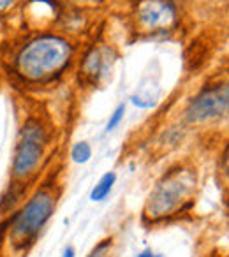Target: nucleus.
<instances>
[{
    "label": "nucleus",
    "mask_w": 229,
    "mask_h": 257,
    "mask_svg": "<svg viewBox=\"0 0 229 257\" xmlns=\"http://www.w3.org/2000/svg\"><path fill=\"white\" fill-rule=\"evenodd\" d=\"M71 44L57 36H44L27 44L18 55V69L25 78L41 81L64 71L71 60Z\"/></svg>",
    "instance_id": "nucleus-1"
},
{
    "label": "nucleus",
    "mask_w": 229,
    "mask_h": 257,
    "mask_svg": "<svg viewBox=\"0 0 229 257\" xmlns=\"http://www.w3.org/2000/svg\"><path fill=\"white\" fill-rule=\"evenodd\" d=\"M194 189H196V175L190 169H171L152 190L145 215L152 220L173 215L175 211L182 210V204L190 199Z\"/></svg>",
    "instance_id": "nucleus-2"
},
{
    "label": "nucleus",
    "mask_w": 229,
    "mask_h": 257,
    "mask_svg": "<svg viewBox=\"0 0 229 257\" xmlns=\"http://www.w3.org/2000/svg\"><path fill=\"white\" fill-rule=\"evenodd\" d=\"M55 211V196L48 189L37 190L27 204L13 217L11 239L18 248L32 243Z\"/></svg>",
    "instance_id": "nucleus-3"
},
{
    "label": "nucleus",
    "mask_w": 229,
    "mask_h": 257,
    "mask_svg": "<svg viewBox=\"0 0 229 257\" xmlns=\"http://www.w3.org/2000/svg\"><path fill=\"white\" fill-rule=\"evenodd\" d=\"M46 131L37 120H29L22 128L18 147L13 161V175L18 180H25L36 173L44 155Z\"/></svg>",
    "instance_id": "nucleus-4"
},
{
    "label": "nucleus",
    "mask_w": 229,
    "mask_h": 257,
    "mask_svg": "<svg viewBox=\"0 0 229 257\" xmlns=\"http://www.w3.org/2000/svg\"><path fill=\"white\" fill-rule=\"evenodd\" d=\"M227 111V86L217 85L206 88L194 97L187 109V118L190 121H206L220 118Z\"/></svg>",
    "instance_id": "nucleus-5"
},
{
    "label": "nucleus",
    "mask_w": 229,
    "mask_h": 257,
    "mask_svg": "<svg viewBox=\"0 0 229 257\" xmlns=\"http://www.w3.org/2000/svg\"><path fill=\"white\" fill-rule=\"evenodd\" d=\"M141 23L148 29H159V27H168L171 22H175L176 11L173 4L166 0H145L138 9Z\"/></svg>",
    "instance_id": "nucleus-6"
},
{
    "label": "nucleus",
    "mask_w": 229,
    "mask_h": 257,
    "mask_svg": "<svg viewBox=\"0 0 229 257\" xmlns=\"http://www.w3.org/2000/svg\"><path fill=\"white\" fill-rule=\"evenodd\" d=\"M114 182H117V175H114L113 171L102 175V178H100L99 182H97V185L93 187L92 194H90V199H92L93 203L104 201L107 196H109V192H111V189H113Z\"/></svg>",
    "instance_id": "nucleus-7"
},
{
    "label": "nucleus",
    "mask_w": 229,
    "mask_h": 257,
    "mask_svg": "<svg viewBox=\"0 0 229 257\" xmlns=\"http://www.w3.org/2000/svg\"><path fill=\"white\" fill-rule=\"evenodd\" d=\"M90 157H92V147L86 141H79V143H76L72 147L71 159L76 164H85V162L90 161Z\"/></svg>",
    "instance_id": "nucleus-8"
},
{
    "label": "nucleus",
    "mask_w": 229,
    "mask_h": 257,
    "mask_svg": "<svg viewBox=\"0 0 229 257\" xmlns=\"http://www.w3.org/2000/svg\"><path fill=\"white\" fill-rule=\"evenodd\" d=\"M124 114H126V106H124V104H120V106L113 111V114L109 116V120H107V125H106L107 133H111V131H114V128L119 127L120 121L124 120Z\"/></svg>",
    "instance_id": "nucleus-9"
},
{
    "label": "nucleus",
    "mask_w": 229,
    "mask_h": 257,
    "mask_svg": "<svg viewBox=\"0 0 229 257\" xmlns=\"http://www.w3.org/2000/svg\"><path fill=\"white\" fill-rule=\"evenodd\" d=\"M15 2H16V0H0V13L8 11V9L11 8Z\"/></svg>",
    "instance_id": "nucleus-10"
},
{
    "label": "nucleus",
    "mask_w": 229,
    "mask_h": 257,
    "mask_svg": "<svg viewBox=\"0 0 229 257\" xmlns=\"http://www.w3.org/2000/svg\"><path fill=\"white\" fill-rule=\"evenodd\" d=\"M138 257H162V255H159V253H154L152 250H145V252L138 253Z\"/></svg>",
    "instance_id": "nucleus-11"
},
{
    "label": "nucleus",
    "mask_w": 229,
    "mask_h": 257,
    "mask_svg": "<svg viewBox=\"0 0 229 257\" xmlns=\"http://www.w3.org/2000/svg\"><path fill=\"white\" fill-rule=\"evenodd\" d=\"M64 257H74V248H72V246H67V248L64 250Z\"/></svg>",
    "instance_id": "nucleus-12"
}]
</instances>
